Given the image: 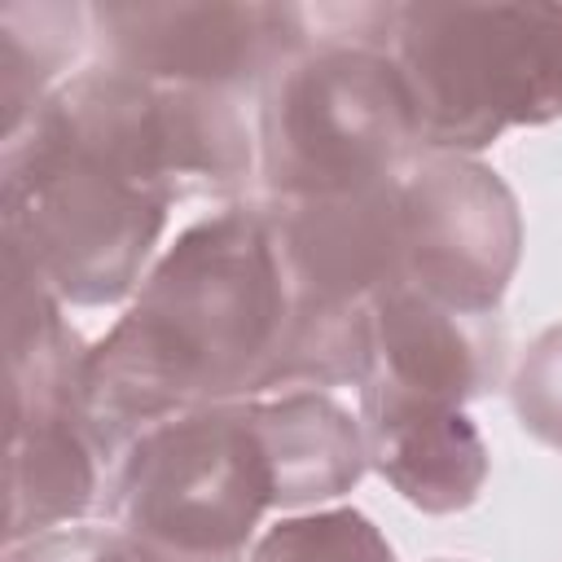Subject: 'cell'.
<instances>
[{
	"instance_id": "obj_1",
	"label": "cell",
	"mask_w": 562,
	"mask_h": 562,
	"mask_svg": "<svg viewBox=\"0 0 562 562\" xmlns=\"http://www.w3.org/2000/svg\"><path fill=\"white\" fill-rule=\"evenodd\" d=\"M281 329L285 281L263 202L193 220L83 356L79 408L97 452L119 461L180 413L259 395Z\"/></svg>"
},
{
	"instance_id": "obj_2",
	"label": "cell",
	"mask_w": 562,
	"mask_h": 562,
	"mask_svg": "<svg viewBox=\"0 0 562 562\" xmlns=\"http://www.w3.org/2000/svg\"><path fill=\"white\" fill-rule=\"evenodd\" d=\"M171 202L31 119L0 154V233L66 307L127 303L158 259Z\"/></svg>"
},
{
	"instance_id": "obj_3",
	"label": "cell",
	"mask_w": 562,
	"mask_h": 562,
	"mask_svg": "<svg viewBox=\"0 0 562 562\" xmlns=\"http://www.w3.org/2000/svg\"><path fill=\"white\" fill-rule=\"evenodd\" d=\"M312 31L259 101L255 145L268 198H338L404 180L426 154L404 70L386 44Z\"/></svg>"
},
{
	"instance_id": "obj_4",
	"label": "cell",
	"mask_w": 562,
	"mask_h": 562,
	"mask_svg": "<svg viewBox=\"0 0 562 562\" xmlns=\"http://www.w3.org/2000/svg\"><path fill=\"white\" fill-rule=\"evenodd\" d=\"M391 53L426 154L474 158L562 119V4H400Z\"/></svg>"
},
{
	"instance_id": "obj_5",
	"label": "cell",
	"mask_w": 562,
	"mask_h": 562,
	"mask_svg": "<svg viewBox=\"0 0 562 562\" xmlns=\"http://www.w3.org/2000/svg\"><path fill=\"white\" fill-rule=\"evenodd\" d=\"M105 514L132 544L246 562L263 518L281 514L250 400L206 404L132 439L114 461Z\"/></svg>"
},
{
	"instance_id": "obj_6",
	"label": "cell",
	"mask_w": 562,
	"mask_h": 562,
	"mask_svg": "<svg viewBox=\"0 0 562 562\" xmlns=\"http://www.w3.org/2000/svg\"><path fill=\"white\" fill-rule=\"evenodd\" d=\"M4 351H9V544L83 522L101 492V452L79 408L88 347L66 303L4 255Z\"/></svg>"
},
{
	"instance_id": "obj_7",
	"label": "cell",
	"mask_w": 562,
	"mask_h": 562,
	"mask_svg": "<svg viewBox=\"0 0 562 562\" xmlns=\"http://www.w3.org/2000/svg\"><path fill=\"white\" fill-rule=\"evenodd\" d=\"M101 66L123 75L237 97L263 88L307 44L303 4L259 0H140L88 4Z\"/></svg>"
},
{
	"instance_id": "obj_8",
	"label": "cell",
	"mask_w": 562,
	"mask_h": 562,
	"mask_svg": "<svg viewBox=\"0 0 562 562\" xmlns=\"http://www.w3.org/2000/svg\"><path fill=\"white\" fill-rule=\"evenodd\" d=\"M400 220L404 285L461 312H501L522 255V215L492 167L422 154L400 180Z\"/></svg>"
},
{
	"instance_id": "obj_9",
	"label": "cell",
	"mask_w": 562,
	"mask_h": 562,
	"mask_svg": "<svg viewBox=\"0 0 562 562\" xmlns=\"http://www.w3.org/2000/svg\"><path fill=\"white\" fill-rule=\"evenodd\" d=\"M501 312H461L413 285H391L369 303V373L422 400L465 408L501 386Z\"/></svg>"
},
{
	"instance_id": "obj_10",
	"label": "cell",
	"mask_w": 562,
	"mask_h": 562,
	"mask_svg": "<svg viewBox=\"0 0 562 562\" xmlns=\"http://www.w3.org/2000/svg\"><path fill=\"white\" fill-rule=\"evenodd\" d=\"M356 417L364 430L369 470H378L413 509L457 514L479 501L492 461L465 408L364 378Z\"/></svg>"
},
{
	"instance_id": "obj_11",
	"label": "cell",
	"mask_w": 562,
	"mask_h": 562,
	"mask_svg": "<svg viewBox=\"0 0 562 562\" xmlns=\"http://www.w3.org/2000/svg\"><path fill=\"white\" fill-rule=\"evenodd\" d=\"M246 400L277 474L281 514L325 509L364 479L369 452L360 417L329 391H281Z\"/></svg>"
},
{
	"instance_id": "obj_12",
	"label": "cell",
	"mask_w": 562,
	"mask_h": 562,
	"mask_svg": "<svg viewBox=\"0 0 562 562\" xmlns=\"http://www.w3.org/2000/svg\"><path fill=\"white\" fill-rule=\"evenodd\" d=\"M92 40L83 4H4L0 9V101L4 140L75 75V57Z\"/></svg>"
},
{
	"instance_id": "obj_13",
	"label": "cell",
	"mask_w": 562,
	"mask_h": 562,
	"mask_svg": "<svg viewBox=\"0 0 562 562\" xmlns=\"http://www.w3.org/2000/svg\"><path fill=\"white\" fill-rule=\"evenodd\" d=\"M246 562H395V553L360 509L325 505L268 522Z\"/></svg>"
},
{
	"instance_id": "obj_14",
	"label": "cell",
	"mask_w": 562,
	"mask_h": 562,
	"mask_svg": "<svg viewBox=\"0 0 562 562\" xmlns=\"http://www.w3.org/2000/svg\"><path fill=\"white\" fill-rule=\"evenodd\" d=\"M509 391L522 430L562 452V325L544 329L527 347Z\"/></svg>"
},
{
	"instance_id": "obj_15",
	"label": "cell",
	"mask_w": 562,
	"mask_h": 562,
	"mask_svg": "<svg viewBox=\"0 0 562 562\" xmlns=\"http://www.w3.org/2000/svg\"><path fill=\"white\" fill-rule=\"evenodd\" d=\"M4 562H127V544L110 522L105 527L70 522V527L31 536L22 544H9Z\"/></svg>"
},
{
	"instance_id": "obj_16",
	"label": "cell",
	"mask_w": 562,
	"mask_h": 562,
	"mask_svg": "<svg viewBox=\"0 0 562 562\" xmlns=\"http://www.w3.org/2000/svg\"><path fill=\"white\" fill-rule=\"evenodd\" d=\"M439 562H452V558H439Z\"/></svg>"
}]
</instances>
